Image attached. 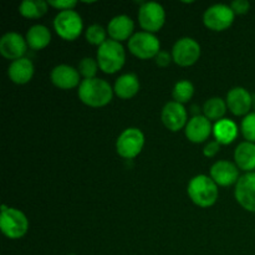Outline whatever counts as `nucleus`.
Wrapping results in <instances>:
<instances>
[{"instance_id":"obj_1","label":"nucleus","mask_w":255,"mask_h":255,"mask_svg":"<svg viewBox=\"0 0 255 255\" xmlns=\"http://www.w3.org/2000/svg\"><path fill=\"white\" fill-rule=\"evenodd\" d=\"M114 90L107 81L102 79H85L80 84L79 97L90 107H102L110 104Z\"/></svg>"},{"instance_id":"obj_2","label":"nucleus","mask_w":255,"mask_h":255,"mask_svg":"<svg viewBox=\"0 0 255 255\" xmlns=\"http://www.w3.org/2000/svg\"><path fill=\"white\" fill-rule=\"evenodd\" d=\"M188 196L194 204L207 208L213 206L218 199V186L211 177L199 174L189 182Z\"/></svg>"},{"instance_id":"obj_3","label":"nucleus","mask_w":255,"mask_h":255,"mask_svg":"<svg viewBox=\"0 0 255 255\" xmlns=\"http://www.w3.org/2000/svg\"><path fill=\"white\" fill-rule=\"evenodd\" d=\"M126 61L125 49L119 41L106 40L97 50V64L106 74H115L124 67Z\"/></svg>"},{"instance_id":"obj_4","label":"nucleus","mask_w":255,"mask_h":255,"mask_svg":"<svg viewBox=\"0 0 255 255\" xmlns=\"http://www.w3.org/2000/svg\"><path fill=\"white\" fill-rule=\"evenodd\" d=\"M0 228L2 234L9 239H20L26 234L29 229V222L25 214L19 209L1 207Z\"/></svg>"},{"instance_id":"obj_5","label":"nucleus","mask_w":255,"mask_h":255,"mask_svg":"<svg viewBox=\"0 0 255 255\" xmlns=\"http://www.w3.org/2000/svg\"><path fill=\"white\" fill-rule=\"evenodd\" d=\"M54 27L60 37L67 41H72L80 36L84 24L81 16L75 10H65L55 16Z\"/></svg>"},{"instance_id":"obj_6","label":"nucleus","mask_w":255,"mask_h":255,"mask_svg":"<svg viewBox=\"0 0 255 255\" xmlns=\"http://www.w3.org/2000/svg\"><path fill=\"white\" fill-rule=\"evenodd\" d=\"M144 144V136L141 129L129 127L125 129L116 142L117 153L126 159H132L141 153Z\"/></svg>"},{"instance_id":"obj_7","label":"nucleus","mask_w":255,"mask_h":255,"mask_svg":"<svg viewBox=\"0 0 255 255\" xmlns=\"http://www.w3.org/2000/svg\"><path fill=\"white\" fill-rule=\"evenodd\" d=\"M159 40L153 34L139 31L132 35L128 41V49L136 57L142 60L156 57L159 52Z\"/></svg>"},{"instance_id":"obj_8","label":"nucleus","mask_w":255,"mask_h":255,"mask_svg":"<svg viewBox=\"0 0 255 255\" xmlns=\"http://www.w3.org/2000/svg\"><path fill=\"white\" fill-rule=\"evenodd\" d=\"M166 20V12L163 6L158 2L149 1L142 4L138 11L139 25L147 32H156L162 29Z\"/></svg>"},{"instance_id":"obj_9","label":"nucleus","mask_w":255,"mask_h":255,"mask_svg":"<svg viewBox=\"0 0 255 255\" xmlns=\"http://www.w3.org/2000/svg\"><path fill=\"white\" fill-rule=\"evenodd\" d=\"M234 16L236 14L231 6L224 4H216L206 10L203 15V21L209 30L223 31L233 24Z\"/></svg>"},{"instance_id":"obj_10","label":"nucleus","mask_w":255,"mask_h":255,"mask_svg":"<svg viewBox=\"0 0 255 255\" xmlns=\"http://www.w3.org/2000/svg\"><path fill=\"white\" fill-rule=\"evenodd\" d=\"M201 56V46L192 37H182L172 49V59L179 66H191Z\"/></svg>"},{"instance_id":"obj_11","label":"nucleus","mask_w":255,"mask_h":255,"mask_svg":"<svg viewBox=\"0 0 255 255\" xmlns=\"http://www.w3.org/2000/svg\"><path fill=\"white\" fill-rule=\"evenodd\" d=\"M236 199L246 211L255 213V172L244 174L237 182Z\"/></svg>"},{"instance_id":"obj_12","label":"nucleus","mask_w":255,"mask_h":255,"mask_svg":"<svg viewBox=\"0 0 255 255\" xmlns=\"http://www.w3.org/2000/svg\"><path fill=\"white\" fill-rule=\"evenodd\" d=\"M27 50L26 39L17 32H6L0 40V54L9 60H19L24 57Z\"/></svg>"},{"instance_id":"obj_13","label":"nucleus","mask_w":255,"mask_h":255,"mask_svg":"<svg viewBox=\"0 0 255 255\" xmlns=\"http://www.w3.org/2000/svg\"><path fill=\"white\" fill-rule=\"evenodd\" d=\"M162 122L169 131L177 132L187 126V111L182 104L171 101L162 110Z\"/></svg>"},{"instance_id":"obj_14","label":"nucleus","mask_w":255,"mask_h":255,"mask_svg":"<svg viewBox=\"0 0 255 255\" xmlns=\"http://www.w3.org/2000/svg\"><path fill=\"white\" fill-rule=\"evenodd\" d=\"M211 178L217 186L228 187L239 181L238 167L229 161H218L212 166Z\"/></svg>"},{"instance_id":"obj_15","label":"nucleus","mask_w":255,"mask_h":255,"mask_svg":"<svg viewBox=\"0 0 255 255\" xmlns=\"http://www.w3.org/2000/svg\"><path fill=\"white\" fill-rule=\"evenodd\" d=\"M51 81L61 90L74 89L80 84V72L69 65H57L51 71Z\"/></svg>"},{"instance_id":"obj_16","label":"nucleus","mask_w":255,"mask_h":255,"mask_svg":"<svg viewBox=\"0 0 255 255\" xmlns=\"http://www.w3.org/2000/svg\"><path fill=\"white\" fill-rule=\"evenodd\" d=\"M227 106L236 116H243L252 107V96L244 87H234L227 95Z\"/></svg>"},{"instance_id":"obj_17","label":"nucleus","mask_w":255,"mask_h":255,"mask_svg":"<svg viewBox=\"0 0 255 255\" xmlns=\"http://www.w3.org/2000/svg\"><path fill=\"white\" fill-rule=\"evenodd\" d=\"M212 133L211 121L206 116L197 115L189 120L186 126V136L193 143H202L206 141Z\"/></svg>"},{"instance_id":"obj_18","label":"nucleus","mask_w":255,"mask_h":255,"mask_svg":"<svg viewBox=\"0 0 255 255\" xmlns=\"http://www.w3.org/2000/svg\"><path fill=\"white\" fill-rule=\"evenodd\" d=\"M134 30L133 20L127 15H117L109 22L107 31L115 41H124L132 35ZM131 39V37H129Z\"/></svg>"},{"instance_id":"obj_19","label":"nucleus","mask_w":255,"mask_h":255,"mask_svg":"<svg viewBox=\"0 0 255 255\" xmlns=\"http://www.w3.org/2000/svg\"><path fill=\"white\" fill-rule=\"evenodd\" d=\"M7 75L14 84L24 85L32 79L34 75V64L27 57H21L10 64Z\"/></svg>"},{"instance_id":"obj_20","label":"nucleus","mask_w":255,"mask_h":255,"mask_svg":"<svg viewBox=\"0 0 255 255\" xmlns=\"http://www.w3.org/2000/svg\"><path fill=\"white\" fill-rule=\"evenodd\" d=\"M234 159L238 168L246 172H253L255 169V143L242 142L234 152Z\"/></svg>"},{"instance_id":"obj_21","label":"nucleus","mask_w":255,"mask_h":255,"mask_svg":"<svg viewBox=\"0 0 255 255\" xmlns=\"http://www.w3.org/2000/svg\"><path fill=\"white\" fill-rule=\"evenodd\" d=\"M139 90L138 77L134 74H125L120 76L115 82L114 91L120 99H132Z\"/></svg>"},{"instance_id":"obj_22","label":"nucleus","mask_w":255,"mask_h":255,"mask_svg":"<svg viewBox=\"0 0 255 255\" xmlns=\"http://www.w3.org/2000/svg\"><path fill=\"white\" fill-rule=\"evenodd\" d=\"M51 41V32L44 25H34L26 34L27 46L32 50H42Z\"/></svg>"},{"instance_id":"obj_23","label":"nucleus","mask_w":255,"mask_h":255,"mask_svg":"<svg viewBox=\"0 0 255 255\" xmlns=\"http://www.w3.org/2000/svg\"><path fill=\"white\" fill-rule=\"evenodd\" d=\"M216 141L221 144H229L238 136V127L231 120H219L213 127Z\"/></svg>"},{"instance_id":"obj_24","label":"nucleus","mask_w":255,"mask_h":255,"mask_svg":"<svg viewBox=\"0 0 255 255\" xmlns=\"http://www.w3.org/2000/svg\"><path fill=\"white\" fill-rule=\"evenodd\" d=\"M47 5L49 2L44 0H25L20 4L19 11L22 16L27 19H37L46 14Z\"/></svg>"},{"instance_id":"obj_25","label":"nucleus","mask_w":255,"mask_h":255,"mask_svg":"<svg viewBox=\"0 0 255 255\" xmlns=\"http://www.w3.org/2000/svg\"><path fill=\"white\" fill-rule=\"evenodd\" d=\"M226 111H227V105L221 97H213V99H209L203 106L204 116H206L209 121H211V120L219 121V120L224 116Z\"/></svg>"},{"instance_id":"obj_26","label":"nucleus","mask_w":255,"mask_h":255,"mask_svg":"<svg viewBox=\"0 0 255 255\" xmlns=\"http://www.w3.org/2000/svg\"><path fill=\"white\" fill-rule=\"evenodd\" d=\"M193 94H194L193 84H192L191 81H188V80H182V81H178L176 85H174L172 96H173L174 101L183 105L192 99Z\"/></svg>"},{"instance_id":"obj_27","label":"nucleus","mask_w":255,"mask_h":255,"mask_svg":"<svg viewBox=\"0 0 255 255\" xmlns=\"http://www.w3.org/2000/svg\"><path fill=\"white\" fill-rule=\"evenodd\" d=\"M86 40L90 44L101 46L106 41V30L99 24L91 25L86 30Z\"/></svg>"},{"instance_id":"obj_28","label":"nucleus","mask_w":255,"mask_h":255,"mask_svg":"<svg viewBox=\"0 0 255 255\" xmlns=\"http://www.w3.org/2000/svg\"><path fill=\"white\" fill-rule=\"evenodd\" d=\"M241 129L247 142L255 143V112L248 114L244 117V120L242 121Z\"/></svg>"},{"instance_id":"obj_29","label":"nucleus","mask_w":255,"mask_h":255,"mask_svg":"<svg viewBox=\"0 0 255 255\" xmlns=\"http://www.w3.org/2000/svg\"><path fill=\"white\" fill-rule=\"evenodd\" d=\"M97 67H99V64L94 59H91V57H85V59H82L80 61L79 72L85 79H94L97 72Z\"/></svg>"},{"instance_id":"obj_30","label":"nucleus","mask_w":255,"mask_h":255,"mask_svg":"<svg viewBox=\"0 0 255 255\" xmlns=\"http://www.w3.org/2000/svg\"><path fill=\"white\" fill-rule=\"evenodd\" d=\"M232 10L234 11V14L238 15H244L249 11L251 9V4L247 0H234L231 5Z\"/></svg>"},{"instance_id":"obj_31","label":"nucleus","mask_w":255,"mask_h":255,"mask_svg":"<svg viewBox=\"0 0 255 255\" xmlns=\"http://www.w3.org/2000/svg\"><path fill=\"white\" fill-rule=\"evenodd\" d=\"M77 1L75 0H57V1H49L50 6H54L56 9L65 11V10H72L76 6Z\"/></svg>"},{"instance_id":"obj_32","label":"nucleus","mask_w":255,"mask_h":255,"mask_svg":"<svg viewBox=\"0 0 255 255\" xmlns=\"http://www.w3.org/2000/svg\"><path fill=\"white\" fill-rule=\"evenodd\" d=\"M219 151H221V143H218L217 141H211L209 143L206 144V147H204L203 149V153L206 157L212 158V157L216 156Z\"/></svg>"},{"instance_id":"obj_33","label":"nucleus","mask_w":255,"mask_h":255,"mask_svg":"<svg viewBox=\"0 0 255 255\" xmlns=\"http://www.w3.org/2000/svg\"><path fill=\"white\" fill-rule=\"evenodd\" d=\"M156 64L158 65L159 67H167L169 64H171V55H169V52L167 51H159L158 55H157L156 57Z\"/></svg>"},{"instance_id":"obj_34","label":"nucleus","mask_w":255,"mask_h":255,"mask_svg":"<svg viewBox=\"0 0 255 255\" xmlns=\"http://www.w3.org/2000/svg\"><path fill=\"white\" fill-rule=\"evenodd\" d=\"M71 255H74V254H71Z\"/></svg>"}]
</instances>
